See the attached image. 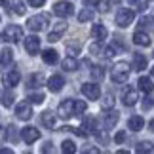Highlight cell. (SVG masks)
Returning <instances> with one entry per match:
<instances>
[{"instance_id":"8992f818","label":"cell","mask_w":154,"mask_h":154,"mask_svg":"<svg viewBox=\"0 0 154 154\" xmlns=\"http://www.w3.org/2000/svg\"><path fill=\"white\" fill-rule=\"evenodd\" d=\"M82 93L88 97V99H91V101H97L99 95H101V88H99V84H93V82H86V84H82Z\"/></svg>"},{"instance_id":"83f0119b","label":"cell","mask_w":154,"mask_h":154,"mask_svg":"<svg viewBox=\"0 0 154 154\" xmlns=\"http://www.w3.org/2000/svg\"><path fill=\"white\" fill-rule=\"evenodd\" d=\"M0 103H2L4 106H11V105H14V93L0 91Z\"/></svg>"},{"instance_id":"e0dca14e","label":"cell","mask_w":154,"mask_h":154,"mask_svg":"<svg viewBox=\"0 0 154 154\" xmlns=\"http://www.w3.org/2000/svg\"><path fill=\"white\" fill-rule=\"evenodd\" d=\"M137 84H139V90H141V91H145L146 95L154 91V84H152V80L149 78V76H141Z\"/></svg>"},{"instance_id":"7c38bea8","label":"cell","mask_w":154,"mask_h":154,"mask_svg":"<svg viewBox=\"0 0 154 154\" xmlns=\"http://www.w3.org/2000/svg\"><path fill=\"white\" fill-rule=\"evenodd\" d=\"M19 80H21V74H19V70H10L8 74H4V86L6 88H15L17 84H19Z\"/></svg>"},{"instance_id":"8fae6325","label":"cell","mask_w":154,"mask_h":154,"mask_svg":"<svg viewBox=\"0 0 154 154\" xmlns=\"http://www.w3.org/2000/svg\"><path fill=\"white\" fill-rule=\"evenodd\" d=\"M48 88H50V91H51V93L61 91L63 88H65V78H63L61 74H53V76H50V80H48Z\"/></svg>"},{"instance_id":"1f68e13d","label":"cell","mask_w":154,"mask_h":154,"mask_svg":"<svg viewBox=\"0 0 154 154\" xmlns=\"http://www.w3.org/2000/svg\"><path fill=\"white\" fill-rule=\"evenodd\" d=\"M61 150L67 152V154H72V152H76V145L72 143V141H63V143H61Z\"/></svg>"},{"instance_id":"cb8c5ba5","label":"cell","mask_w":154,"mask_h":154,"mask_svg":"<svg viewBox=\"0 0 154 154\" xmlns=\"http://www.w3.org/2000/svg\"><path fill=\"white\" fill-rule=\"evenodd\" d=\"M44 84V74L42 72H34L29 76V80H27V86L29 88H40Z\"/></svg>"},{"instance_id":"7402d4cb","label":"cell","mask_w":154,"mask_h":154,"mask_svg":"<svg viewBox=\"0 0 154 154\" xmlns=\"http://www.w3.org/2000/svg\"><path fill=\"white\" fill-rule=\"evenodd\" d=\"M133 42L137 44V46H150V42H152V40H150V36H149L146 32H143V31H137V32L133 34Z\"/></svg>"},{"instance_id":"5b68a950","label":"cell","mask_w":154,"mask_h":154,"mask_svg":"<svg viewBox=\"0 0 154 154\" xmlns=\"http://www.w3.org/2000/svg\"><path fill=\"white\" fill-rule=\"evenodd\" d=\"M53 14L59 17H70L74 14V6L67 2V0H59V2L53 4Z\"/></svg>"},{"instance_id":"ffe728a7","label":"cell","mask_w":154,"mask_h":154,"mask_svg":"<svg viewBox=\"0 0 154 154\" xmlns=\"http://www.w3.org/2000/svg\"><path fill=\"white\" fill-rule=\"evenodd\" d=\"M40 120H42V124H44L46 128H50V129L55 128V114H53L51 110L42 112V114H40Z\"/></svg>"},{"instance_id":"b9f144b4","label":"cell","mask_w":154,"mask_h":154,"mask_svg":"<svg viewBox=\"0 0 154 154\" xmlns=\"http://www.w3.org/2000/svg\"><path fill=\"white\" fill-rule=\"evenodd\" d=\"M101 0H84V4L88 6V8H91V6H95V4H99Z\"/></svg>"},{"instance_id":"e575fe53","label":"cell","mask_w":154,"mask_h":154,"mask_svg":"<svg viewBox=\"0 0 154 154\" xmlns=\"http://www.w3.org/2000/svg\"><path fill=\"white\" fill-rule=\"evenodd\" d=\"M86 109H88V105L84 101H76V116H82L86 112Z\"/></svg>"},{"instance_id":"ab89813d","label":"cell","mask_w":154,"mask_h":154,"mask_svg":"<svg viewBox=\"0 0 154 154\" xmlns=\"http://www.w3.org/2000/svg\"><path fill=\"white\" fill-rule=\"evenodd\" d=\"M67 51H70V55H76L78 53V46H74V44H67Z\"/></svg>"},{"instance_id":"7a4b0ae2","label":"cell","mask_w":154,"mask_h":154,"mask_svg":"<svg viewBox=\"0 0 154 154\" xmlns=\"http://www.w3.org/2000/svg\"><path fill=\"white\" fill-rule=\"evenodd\" d=\"M57 114L63 120H67L70 116H76V99H65V101H61L57 106Z\"/></svg>"},{"instance_id":"4fadbf2b","label":"cell","mask_w":154,"mask_h":154,"mask_svg":"<svg viewBox=\"0 0 154 154\" xmlns=\"http://www.w3.org/2000/svg\"><path fill=\"white\" fill-rule=\"evenodd\" d=\"M25 50L31 55H36L38 50H40V38L38 36H27L25 38Z\"/></svg>"},{"instance_id":"d6986e66","label":"cell","mask_w":154,"mask_h":154,"mask_svg":"<svg viewBox=\"0 0 154 154\" xmlns=\"http://www.w3.org/2000/svg\"><path fill=\"white\" fill-rule=\"evenodd\" d=\"M106 27H103V25H93L91 27V36L97 40V42H103V40L106 38Z\"/></svg>"},{"instance_id":"60d3db41","label":"cell","mask_w":154,"mask_h":154,"mask_svg":"<svg viewBox=\"0 0 154 154\" xmlns=\"http://www.w3.org/2000/svg\"><path fill=\"white\" fill-rule=\"evenodd\" d=\"M42 152H53V146H51V143H44V146H42Z\"/></svg>"},{"instance_id":"2e32d148","label":"cell","mask_w":154,"mask_h":154,"mask_svg":"<svg viewBox=\"0 0 154 154\" xmlns=\"http://www.w3.org/2000/svg\"><path fill=\"white\" fill-rule=\"evenodd\" d=\"M11 61H14V51L10 48H4L2 53H0V70L6 69L8 65H11Z\"/></svg>"},{"instance_id":"f35d334b","label":"cell","mask_w":154,"mask_h":154,"mask_svg":"<svg viewBox=\"0 0 154 154\" xmlns=\"http://www.w3.org/2000/svg\"><path fill=\"white\" fill-rule=\"evenodd\" d=\"M150 106H152V99L150 97H145L143 99V110H149Z\"/></svg>"},{"instance_id":"30bf717a","label":"cell","mask_w":154,"mask_h":154,"mask_svg":"<svg viewBox=\"0 0 154 154\" xmlns=\"http://www.w3.org/2000/svg\"><path fill=\"white\" fill-rule=\"evenodd\" d=\"M21 137H23V141H25L27 145H32L34 141H38V137H40V131L36 128H23L21 129Z\"/></svg>"},{"instance_id":"44dd1931","label":"cell","mask_w":154,"mask_h":154,"mask_svg":"<svg viewBox=\"0 0 154 154\" xmlns=\"http://www.w3.org/2000/svg\"><path fill=\"white\" fill-rule=\"evenodd\" d=\"M118 120H120V114H118L116 110H110L109 114H105V128L106 129H112L118 124Z\"/></svg>"},{"instance_id":"d590c367","label":"cell","mask_w":154,"mask_h":154,"mask_svg":"<svg viewBox=\"0 0 154 154\" xmlns=\"http://www.w3.org/2000/svg\"><path fill=\"white\" fill-rule=\"evenodd\" d=\"M124 141H126V133H124V131H118V133L114 135V143H116V145H122Z\"/></svg>"},{"instance_id":"484cf974","label":"cell","mask_w":154,"mask_h":154,"mask_svg":"<svg viewBox=\"0 0 154 154\" xmlns=\"http://www.w3.org/2000/svg\"><path fill=\"white\" fill-rule=\"evenodd\" d=\"M42 59H44V63H48V65H55L59 61V55H57L55 50H46L42 53Z\"/></svg>"},{"instance_id":"74e56055","label":"cell","mask_w":154,"mask_h":154,"mask_svg":"<svg viewBox=\"0 0 154 154\" xmlns=\"http://www.w3.org/2000/svg\"><path fill=\"white\" fill-rule=\"evenodd\" d=\"M29 4H31L32 8H40V6L46 4V0H29Z\"/></svg>"},{"instance_id":"3957f363","label":"cell","mask_w":154,"mask_h":154,"mask_svg":"<svg viewBox=\"0 0 154 154\" xmlns=\"http://www.w3.org/2000/svg\"><path fill=\"white\" fill-rule=\"evenodd\" d=\"M48 19H50V17L46 14L32 15V17H29V21H27V29L32 31V32H40V31H44V29L48 27Z\"/></svg>"},{"instance_id":"ba28073f","label":"cell","mask_w":154,"mask_h":154,"mask_svg":"<svg viewBox=\"0 0 154 154\" xmlns=\"http://www.w3.org/2000/svg\"><path fill=\"white\" fill-rule=\"evenodd\" d=\"M4 34H6V38H8L10 42H19V40L23 38V29L19 25H8L6 31H4Z\"/></svg>"},{"instance_id":"52a82bcc","label":"cell","mask_w":154,"mask_h":154,"mask_svg":"<svg viewBox=\"0 0 154 154\" xmlns=\"http://www.w3.org/2000/svg\"><path fill=\"white\" fill-rule=\"evenodd\" d=\"M15 116L21 118V120H31L32 118V106L31 101H25V103H19L15 106Z\"/></svg>"},{"instance_id":"d4e9b609","label":"cell","mask_w":154,"mask_h":154,"mask_svg":"<svg viewBox=\"0 0 154 154\" xmlns=\"http://www.w3.org/2000/svg\"><path fill=\"white\" fill-rule=\"evenodd\" d=\"M61 67H63V70H67V72H74V70L78 69V61L74 59V55H70L67 59H63Z\"/></svg>"},{"instance_id":"bcb514c9","label":"cell","mask_w":154,"mask_h":154,"mask_svg":"<svg viewBox=\"0 0 154 154\" xmlns=\"http://www.w3.org/2000/svg\"><path fill=\"white\" fill-rule=\"evenodd\" d=\"M135 2H137V0H129V4H135Z\"/></svg>"},{"instance_id":"6da1fadb","label":"cell","mask_w":154,"mask_h":154,"mask_svg":"<svg viewBox=\"0 0 154 154\" xmlns=\"http://www.w3.org/2000/svg\"><path fill=\"white\" fill-rule=\"evenodd\" d=\"M129 72H131V67L126 61H118L114 67H112V82L116 84H126L129 78Z\"/></svg>"},{"instance_id":"ac0fdd59","label":"cell","mask_w":154,"mask_h":154,"mask_svg":"<svg viewBox=\"0 0 154 154\" xmlns=\"http://www.w3.org/2000/svg\"><path fill=\"white\" fill-rule=\"evenodd\" d=\"M146 57L143 55V53H133V70H145L146 69Z\"/></svg>"},{"instance_id":"ee69618b","label":"cell","mask_w":154,"mask_h":154,"mask_svg":"<svg viewBox=\"0 0 154 154\" xmlns=\"http://www.w3.org/2000/svg\"><path fill=\"white\" fill-rule=\"evenodd\" d=\"M99 6H101V11H106V10H109V8H106L109 4H105V2H99Z\"/></svg>"},{"instance_id":"4316f807","label":"cell","mask_w":154,"mask_h":154,"mask_svg":"<svg viewBox=\"0 0 154 154\" xmlns=\"http://www.w3.org/2000/svg\"><path fill=\"white\" fill-rule=\"evenodd\" d=\"M84 129H88L90 133H95L97 131V118L95 116H86V120H84Z\"/></svg>"},{"instance_id":"4dcf8cb0","label":"cell","mask_w":154,"mask_h":154,"mask_svg":"<svg viewBox=\"0 0 154 154\" xmlns=\"http://www.w3.org/2000/svg\"><path fill=\"white\" fill-rule=\"evenodd\" d=\"M101 106L103 109H112V106H114V97H112V93H106V95L103 97V101H101Z\"/></svg>"},{"instance_id":"9c48e42d","label":"cell","mask_w":154,"mask_h":154,"mask_svg":"<svg viewBox=\"0 0 154 154\" xmlns=\"http://www.w3.org/2000/svg\"><path fill=\"white\" fill-rule=\"evenodd\" d=\"M65 31H67V23H65V21L55 23L53 29L50 31V34H48V40H50V42H57V40L65 34Z\"/></svg>"},{"instance_id":"f546056e","label":"cell","mask_w":154,"mask_h":154,"mask_svg":"<svg viewBox=\"0 0 154 154\" xmlns=\"http://www.w3.org/2000/svg\"><path fill=\"white\" fill-rule=\"evenodd\" d=\"M93 19V11L91 10H82L78 14V21L80 23H86V21H91Z\"/></svg>"},{"instance_id":"d6a6232c","label":"cell","mask_w":154,"mask_h":154,"mask_svg":"<svg viewBox=\"0 0 154 154\" xmlns=\"http://www.w3.org/2000/svg\"><path fill=\"white\" fill-rule=\"evenodd\" d=\"M44 93H31V95H29V101H31V103H34V105H40V103H44Z\"/></svg>"},{"instance_id":"603a6c76","label":"cell","mask_w":154,"mask_h":154,"mask_svg":"<svg viewBox=\"0 0 154 154\" xmlns=\"http://www.w3.org/2000/svg\"><path fill=\"white\" fill-rule=\"evenodd\" d=\"M143 126H145V120L141 116H131L128 120V128L131 129V131H141L143 129Z\"/></svg>"},{"instance_id":"277c9868","label":"cell","mask_w":154,"mask_h":154,"mask_svg":"<svg viewBox=\"0 0 154 154\" xmlns=\"http://www.w3.org/2000/svg\"><path fill=\"white\" fill-rule=\"evenodd\" d=\"M133 19H135V11L129 10V8H120L116 11V25L122 27V29L129 27L133 23Z\"/></svg>"},{"instance_id":"7dc6e473","label":"cell","mask_w":154,"mask_h":154,"mask_svg":"<svg viewBox=\"0 0 154 154\" xmlns=\"http://www.w3.org/2000/svg\"><path fill=\"white\" fill-rule=\"evenodd\" d=\"M152 76H154V67H152Z\"/></svg>"},{"instance_id":"9a60e30c","label":"cell","mask_w":154,"mask_h":154,"mask_svg":"<svg viewBox=\"0 0 154 154\" xmlns=\"http://www.w3.org/2000/svg\"><path fill=\"white\" fill-rule=\"evenodd\" d=\"M6 2V6H8V8L14 11L15 15H23L25 14V4H23V0H4Z\"/></svg>"},{"instance_id":"7bdbcfd3","label":"cell","mask_w":154,"mask_h":154,"mask_svg":"<svg viewBox=\"0 0 154 154\" xmlns=\"http://www.w3.org/2000/svg\"><path fill=\"white\" fill-rule=\"evenodd\" d=\"M11 152H14L11 149H0V154H11Z\"/></svg>"},{"instance_id":"f1b7e54d","label":"cell","mask_w":154,"mask_h":154,"mask_svg":"<svg viewBox=\"0 0 154 154\" xmlns=\"http://www.w3.org/2000/svg\"><path fill=\"white\" fill-rule=\"evenodd\" d=\"M137 150L139 154H143V152H154V145L152 143H149V141H143V143H139L137 145Z\"/></svg>"},{"instance_id":"8d00e7d4","label":"cell","mask_w":154,"mask_h":154,"mask_svg":"<svg viewBox=\"0 0 154 154\" xmlns=\"http://www.w3.org/2000/svg\"><path fill=\"white\" fill-rule=\"evenodd\" d=\"M6 137H10V141H15V126H8Z\"/></svg>"},{"instance_id":"5bb4252c","label":"cell","mask_w":154,"mask_h":154,"mask_svg":"<svg viewBox=\"0 0 154 154\" xmlns=\"http://www.w3.org/2000/svg\"><path fill=\"white\" fill-rule=\"evenodd\" d=\"M122 101L126 106H133L137 103V91H135L133 88H126V90H124V95H122Z\"/></svg>"},{"instance_id":"836d02e7","label":"cell","mask_w":154,"mask_h":154,"mask_svg":"<svg viewBox=\"0 0 154 154\" xmlns=\"http://www.w3.org/2000/svg\"><path fill=\"white\" fill-rule=\"evenodd\" d=\"M91 76H93L95 80H103L105 69H103V67H93V69H91Z\"/></svg>"},{"instance_id":"c3c4849f","label":"cell","mask_w":154,"mask_h":154,"mask_svg":"<svg viewBox=\"0 0 154 154\" xmlns=\"http://www.w3.org/2000/svg\"><path fill=\"white\" fill-rule=\"evenodd\" d=\"M152 55H154V53H152Z\"/></svg>"},{"instance_id":"f6af8a7d","label":"cell","mask_w":154,"mask_h":154,"mask_svg":"<svg viewBox=\"0 0 154 154\" xmlns=\"http://www.w3.org/2000/svg\"><path fill=\"white\" fill-rule=\"evenodd\" d=\"M149 129H150V131H154V120H150V124H149Z\"/></svg>"}]
</instances>
